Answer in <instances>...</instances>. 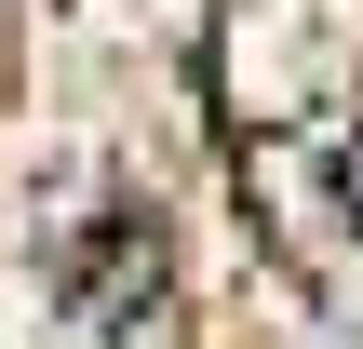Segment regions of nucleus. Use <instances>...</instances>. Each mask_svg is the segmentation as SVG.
<instances>
[{
    "label": "nucleus",
    "instance_id": "1",
    "mask_svg": "<svg viewBox=\"0 0 363 349\" xmlns=\"http://www.w3.org/2000/svg\"><path fill=\"white\" fill-rule=\"evenodd\" d=\"M350 215H363V148H350Z\"/></svg>",
    "mask_w": 363,
    "mask_h": 349
}]
</instances>
